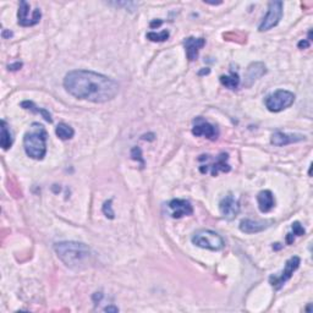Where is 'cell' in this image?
I'll return each mask as SVG.
<instances>
[{"instance_id":"6da1fadb","label":"cell","mask_w":313,"mask_h":313,"mask_svg":"<svg viewBox=\"0 0 313 313\" xmlns=\"http://www.w3.org/2000/svg\"><path fill=\"white\" fill-rule=\"evenodd\" d=\"M64 87L75 98L93 103H107L119 93V83L115 80L89 70L67 73Z\"/></svg>"},{"instance_id":"7a4b0ae2","label":"cell","mask_w":313,"mask_h":313,"mask_svg":"<svg viewBox=\"0 0 313 313\" xmlns=\"http://www.w3.org/2000/svg\"><path fill=\"white\" fill-rule=\"evenodd\" d=\"M54 251L59 259L69 268L83 269L92 263L93 253L86 244L77 241H63L54 245Z\"/></svg>"},{"instance_id":"3957f363","label":"cell","mask_w":313,"mask_h":313,"mask_svg":"<svg viewBox=\"0 0 313 313\" xmlns=\"http://www.w3.org/2000/svg\"><path fill=\"white\" fill-rule=\"evenodd\" d=\"M46 139L48 132L44 126L38 123L31 125L29 132L23 137V148L30 158L36 160H42L46 153Z\"/></svg>"},{"instance_id":"277c9868","label":"cell","mask_w":313,"mask_h":313,"mask_svg":"<svg viewBox=\"0 0 313 313\" xmlns=\"http://www.w3.org/2000/svg\"><path fill=\"white\" fill-rule=\"evenodd\" d=\"M192 244L201 249L209 251H221L225 247V241L221 235L212 230H198L192 235Z\"/></svg>"},{"instance_id":"5b68a950","label":"cell","mask_w":313,"mask_h":313,"mask_svg":"<svg viewBox=\"0 0 313 313\" xmlns=\"http://www.w3.org/2000/svg\"><path fill=\"white\" fill-rule=\"evenodd\" d=\"M295 94L290 91H285V89H279L272 94L267 95L264 104L266 108L272 113H279V111L287 109L291 107L295 102Z\"/></svg>"},{"instance_id":"8992f818","label":"cell","mask_w":313,"mask_h":313,"mask_svg":"<svg viewBox=\"0 0 313 313\" xmlns=\"http://www.w3.org/2000/svg\"><path fill=\"white\" fill-rule=\"evenodd\" d=\"M203 158L210 163L202 164V165L200 166V172L202 173V174L210 173L212 176H216L221 172L229 173L231 170L230 165L228 164L229 154L225 153V152H223V153H221L215 158H212V156H203Z\"/></svg>"},{"instance_id":"52a82bcc","label":"cell","mask_w":313,"mask_h":313,"mask_svg":"<svg viewBox=\"0 0 313 313\" xmlns=\"http://www.w3.org/2000/svg\"><path fill=\"white\" fill-rule=\"evenodd\" d=\"M300 263H301V259L297 256H294L290 259H287V262L285 263V268L280 273V275H272L269 278V283H271L272 286L275 290H280L284 286V284L293 277L294 272L297 271V268L300 267Z\"/></svg>"},{"instance_id":"ba28073f","label":"cell","mask_w":313,"mask_h":313,"mask_svg":"<svg viewBox=\"0 0 313 313\" xmlns=\"http://www.w3.org/2000/svg\"><path fill=\"white\" fill-rule=\"evenodd\" d=\"M281 17H283V3L281 2H271L268 5V11L266 14L264 18L259 25L258 30L261 32L272 30L280 22Z\"/></svg>"},{"instance_id":"9c48e42d","label":"cell","mask_w":313,"mask_h":313,"mask_svg":"<svg viewBox=\"0 0 313 313\" xmlns=\"http://www.w3.org/2000/svg\"><path fill=\"white\" fill-rule=\"evenodd\" d=\"M42 12L38 8L35 10H31V6L27 2H21L20 6H18L17 18L18 25L22 27H30L35 26L41 21Z\"/></svg>"},{"instance_id":"30bf717a","label":"cell","mask_w":313,"mask_h":313,"mask_svg":"<svg viewBox=\"0 0 313 313\" xmlns=\"http://www.w3.org/2000/svg\"><path fill=\"white\" fill-rule=\"evenodd\" d=\"M219 210H221L223 218L231 222L240 213V202H238L237 198H235L234 195L229 194L219 203Z\"/></svg>"},{"instance_id":"8fae6325","label":"cell","mask_w":313,"mask_h":313,"mask_svg":"<svg viewBox=\"0 0 313 313\" xmlns=\"http://www.w3.org/2000/svg\"><path fill=\"white\" fill-rule=\"evenodd\" d=\"M192 134L197 137L203 136V137L215 141L219 136V130L216 126L212 125V124L204 120L203 117H196L194 120V128H192Z\"/></svg>"},{"instance_id":"7c38bea8","label":"cell","mask_w":313,"mask_h":313,"mask_svg":"<svg viewBox=\"0 0 313 313\" xmlns=\"http://www.w3.org/2000/svg\"><path fill=\"white\" fill-rule=\"evenodd\" d=\"M266 74H267V67H266V65L261 63V61H256V63L250 64L246 70V74H245L244 86L245 87H251V86L255 83V81L261 79Z\"/></svg>"},{"instance_id":"4fadbf2b","label":"cell","mask_w":313,"mask_h":313,"mask_svg":"<svg viewBox=\"0 0 313 313\" xmlns=\"http://www.w3.org/2000/svg\"><path fill=\"white\" fill-rule=\"evenodd\" d=\"M170 209V214L173 218L179 219L185 215H191L194 213V207L186 200H173L168 204Z\"/></svg>"},{"instance_id":"5bb4252c","label":"cell","mask_w":313,"mask_h":313,"mask_svg":"<svg viewBox=\"0 0 313 313\" xmlns=\"http://www.w3.org/2000/svg\"><path fill=\"white\" fill-rule=\"evenodd\" d=\"M306 137L300 134H285V132L277 131L272 135L271 142L272 145L277 146V147H283L291 143H296V142H301Z\"/></svg>"},{"instance_id":"9a60e30c","label":"cell","mask_w":313,"mask_h":313,"mask_svg":"<svg viewBox=\"0 0 313 313\" xmlns=\"http://www.w3.org/2000/svg\"><path fill=\"white\" fill-rule=\"evenodd\" d=\"M206 44L204 38H195V37H188L184 41V45L186 49V55L190 61L197 60L200 49H202Z\"/></svg>"},{"instance_id":"2e32d148","label":"cell","mask_w":313,"mask_h":313,"mask_svg":"<svg viewBox=\"0 0 313 313\" xmlns=\"http://www.w3.org/2000/svg\"><path fill=\"white\" fill-rule=\"evenodd\" d=\"M272 224L271 221H252V219H244L241 221L240 225V230L243 232H246V234H256V232H261L266 229L269 228V225Z\"/></svg>"},{"instance_id":"e0dca14e","label":"cell","mask_w":313,"mask_h":313,"mask_svg":"<svg viewBox=\"0 0 313 313\" xmlns=\"http://www.w3.org/2000/svg\"><path fill=\"white\" fill-rule=\"evenodd\" d=\"M257 202H258L259 210H261L262 213L271 212L275 206L274 196H273V194L269 190L259 192L258 196H257Z\"/></svg>"},{"instance_id":"ac0fdd59","label":"cell","mask_w":313,"mask_h":313,"mask_svg":"<svg viewBox=\"0 0 313 313\" xmlns=\"http://www.w3.org/2000/svg\"><path fill=\"white\" fill-rule=\"evenodd\" d=\"M12 142H14V138H12L11 131L9 129L8 124H6L5 120H2V137H0V146L4 151H8L9 148H11Z\"/></svg>"},{"instance_id":"d6986e66","label":"cell","mask_w":313,"mask_h":313,"mask_svg":"<svg viewBox=\"0 0 313 313\" xmlns=\"http://www.w3.org/2000/svg\"><path fill=\"white\" fill-rule=\"evenodd\" d=\"M21 107L23 108V109H27V110H31L32 113H37V114H41V115L44 117V119L46 120L48 123H53V119H52V115L51 113H49L46 109H42V108H38L37 105L33 103V102L31 101H25L21 103Z\"/></svg>"},{"instance_id":"ffe728a7","label":"cell","mask_w":313,"mask_h":313,"mask_svg":"<svg viewBox=\"0 0 313 313\" xmlns=\"http://www.w3.org/2000/svg\"><path fill=\"white\" fill-rule=\"evenodd\" d=\"M221 82L223 86H225L229 89H236L240 85V77H238L237 73L234 70L230 71V75H223L221 76Z\"/></svg>"},{"instance_id":"44dd1931","label":"cell","mask_w":313,"mask_h":313,"mask_svg":"<svg viewBox=\"0 0 313 313\" xmlns=\"http://www.w3.org/2000/svg\"><path fill=\"white\" fill-rule=\"evenodd\" d=\"M55 134L60 139H63V141H66V139H71L74 137V135H75V131H74V129L71 128L70 125H67V124L61 123L59 124L57 126V129H55Z\"/></svg>"},{"instance_id":"7402d4cb","label":"cell","mask_w":313,"mask_h":313,"mask_svg":"<svg viewBox=\"0 0 313 313\" xmlns=\"http://www.w3.org/2000/svg\"><path fill=\"white\" fill-rule=\"evenodd\" d=\"M169 36H170L169 31L164 30L160 33L148 32L147 36H146V37H147V39H150V41H152V42H164L169 38Z\"/></svg>"},{"instance_id":"603a6c76","label":"cell","mask_w":313,"mask_h":313,"mask_svg":"<svg viewBox=\"0 0 313 313\" xmlns=\"http://www.w3.org/2000/svg\"><path fill=\"white\" fill-rule=\"evenodd\" d=\"M111 203H113V200L105 201L104 204H103V213L105 214V216H107V218L114 219V218H115V213H114Z\"/></svg>"},{"instance_id":"cb8c5ba5","label":"cell","mask_w":313,"mask_h":313,"mask_svg":"<svg viewBox=\"0 0 313 313\" xmlns=\"http://www.w3.org/2000/svg\"><path fill=\"white\" fill-rule=\"evenodd\" d=\"M131 157H132V159H134V160H138V162L141 163V168H143V166H145V160H143V158H142V152H141V150H139V148H137V147L132 148Z\"/></svg>"},{"instance_id":"d4e9b609","label":"cell","mask_w":313,"mask_h":313,"mask_svg":"<svg viewBox=\"0 0 313 313\" xmlns=\"http://www.w3.org/2000/svg\"><path fill=\"white\" fill-rule=\"evenodd\" d=\"M291 228H293L294 235H296V236H302V235H305V229H303V226L300 224L299 222L293 223Z\"/></svg>"},{"instance_id":"484cf974","label":"cell","mask_w":313,"mask_h":313,"mask_svg":"<svg viewBox=\"0 0 313 313\" xmlns=\"http://www.w3.org/2000/svg\"><path fill=\"white\" fill-rule=\"evenodd\" d=\"M8 67H9V70L16 71V70L21 69V67H22V63H15V64H11V65H9Z\"/></svg>"},{"instance_id":"4316f807","label":"cell","mask_w":313,"mask_h":313,"mask_svg":"<svg viewBox=\"0 0 313 313\" xmlns=\"http://www.w3.org/2000/svg\"><path fill=\"white\" fill-rule=\"evenodd\" d=\"M311 45V43H309V41L307 39V41H306V39H303V41H301L299 43V48L300 49H306V48H308V46Z\"/></svg>"},{"instance_id":"83f0119b","label":"cell","mask_w":313,"mask_h":313,"mask_svg":"<svg viewBox=\"0 0 313 313\" xmlns=\"http://www.w3.org/2000/svg\"><path fill=\"white\" fill-rule=\"evenodd\" d=\"M105 312H117L119 311V308L114 307V306H108V307L104 308Z\"/></svg>"},{"instance_id":"f1b7e54d","label":"cell","mask_w":313,"mask_h":313,"mask_svg":"<svg viewBox=\"0 0 313 313\" xmlns=\"http://www.w3.org/2000/svg\"><path fill=\"white\" fill-rule=\"evenodd\" d=\"M10 37H12V32L6 30L3 31V38H10Z\"/></svg>"},{"instance_id":"f546056e","label":"cell","mask_w":313,"mask_h":313,"mask_svg":"<svg viewBox=\"0 0 313 313\" xmlns=\"http://www.w3.org/2000/svg\"><path fill=\"white\" fill-rule=\"evenodd\" d=\"M286 243L289 245L294 243V234H287L286 235Z\"/></svg>"},{"instance_id":"4dcf8cb0","label":"cell","mask_w":313,"mask_h":313,"mask_svg":"<svg viewBox=\"0 0 313 313\" xmlns=\"http://www.w3.org/2000/svg\"><path fill=\"white\" fill-rule=\"evenodd\" d=\"M160 25H162V21H153V22L151 23V27H158V26H160Z\"/></svg>"},{"instance_id":"1f68e13d","label":"cell","mask_w":313,"mask_h":313,"mask_svg":"<svg viewBox=\"0 0 313 313\" xmlns=\"http://www.w3.org/2000/svg\"><path fill=\"white\" fill-rule=\"evenodd\" d=\"M209 73H210V70L209 69H206V70L200 71V73H198V75L201 76V75H204V74H206V75H207V74H209Z\"/></svg>"},{"instance_id":"d6a6232c","label":"cell","mask_w":313,"mask_h":313,"mask_svg":"<svg viewBox=\"0 0 313 313\" xmlns=\"http://www.w3.org/2000/svg\"><path fill=\"white\" fill-rule=\"evenodd\" d=\"M279 245H280V244H275V246H273V249L279 250V249H280V246H279Z\"/></svg>"}]
</instances>
